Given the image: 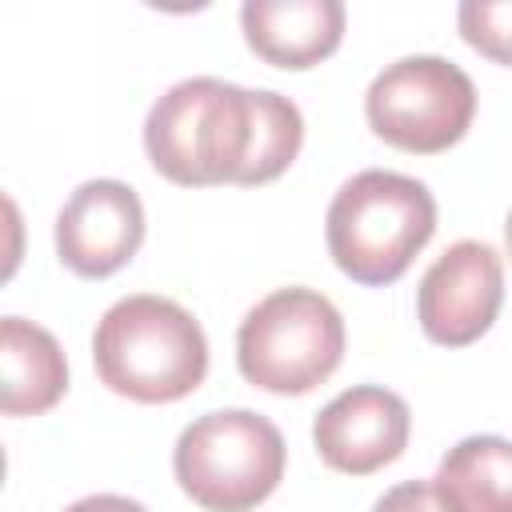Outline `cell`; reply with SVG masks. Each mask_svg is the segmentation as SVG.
Wrapping results in <instances>:
<instances>
[{
  "label": "cell",
  "instance_id": "obj_1",
  "mask_svg": "<svg viewBox=\"0 0 512 512\" xmlns=\"http://www.w3.org/2000/svg\"><path fill=\"white\" fill-rule=\"evenodd\" d=\"M96 376L136 404H172L200 388L208 340L200 320L168 296L136 292L116 300L92 336Z\"/></svg>",
  "mask_w": 512,
  "mask_h": 512
},
{
  "label": "cell",
  "instance_id": "obj_2",
  "mask_svg": "<svg viewBox=\"0 0 512 512\" xmlns=\"http://www.w3.org/2000/svg\"><path fill=\"white\" fill-rule=\"evenodd\" d=\"M436 232L432 192L404 172L364 168L328 204L324 236L336 268L356 284L384 288L408 272Z\"/></svg>",
  "mask_w": 512,
  "mask_h": 512
},
{
  "label": "cell",
  "instance_id": "obj_3",
  "mask_svg": "<svg viewBox=\"0 0 512 512\" xmlns=\"http://www.w3.org/2000/svg\"><path fill=\"white\" fill-rule=\"evenodd\" d=\"M252 144V88L192 76L172 84L144 120V148L160 176L184 188L236 184Z\"/></svg>",
  "mask_w": 512,
  "mask_h": 512
},
{
  "label": "cell",
  "instance_id": "obj_4",
  "mask_svg": "<svg viewBox=\"0 0 512 512\" xmlns=\"http://www.w3.org/2000/svg\"><path fill=\"white\" fill-rule=\"evenodd\" d=\"M344 356V320L316 288L268 292L236 332V364L248 384L276 396H304Z\"/></svg>",
  "mask_w": 512,
  "mask_h": 512
},
{
  "label": "cell",
  "instance_id": "obj_5",
  "mask_svg": "<svg viewBox=\"0 0 512 512\" xmlns=\"http://www.w3.org/2000/svg\"><path fill=\"white\" fill-rule=\"evenodd\" d=\"M172 472L200 508L248 512L284 480V436L248 408L204 412L180 432Z\"/></svg>",
  "mask_w": 512,
  "mask_h": 512
},
{
  "label": "cell",
  "instance_id": "obj_6",
  "mask_svg": "<svg viewBox=\"0 0 512 512\" xmlns=\"http://www.w3.org/2000/svg\"><path fill=\"white\" fill-rule=\"evenodd\" d=\"M364 116L380 140L404 152H444L476 116V88L468 72L444 56L392 60L364 92Z\"/></svg>",
  "mask_w": 512,
  "mask_h": 512
},
{
  "label": "cell",
  "instance_id": "obj_7",
  "mask_svg": "<svg viewBox=\"0 0 512 512\" xmlns=\"http://www.w3.org/2000/svg\"><path fill=\"white\" fill-rule=\"evenodd\" d=\"M504 304V260L484 240H456L416 288V316L428 340L464 348L480 340Z\"/></svg>",
  "mask_w": 512,
  "mask_h": 512
},
{
  "label": "cell",
  "instance_id": "obj_8",
  "mask_svg": "<svg viewBox=\"0 0 512 512\" xmlns=\"http://www.w3.org/2000/svg\"><path fill=\"white\" fill-rule=\"evenodd\" d=\"M144 240V204L124 180H84L56 216L60 260L88 280L124 268Z\"/></svg>",
  "mask_w": 512,
  "mask_h": 512
},
{
  "label": "cell",
  "instance_id": "obj_9",
  "mask_svg": "<svg viewBox=\"0 0 512 512\" xmlns=\"http://www.w3.org/2000/svg\"><path fill=\"white\" fill-rule=\"evenodd\" d=\"M408 428L412 412L396 392L380 384H356L320 408L312 444L328 468L344 476H368L408 448Z\"/></svg>",
  "mask_w": 512,
  "mask_h": 512
},
{
  "label": "cell",
  "instance_id": "obj_10",
  "mask_svg": "<svg viewBox=\"0 0 512 512\" xmlns=\"http://www.w3.org/2000/svg\"><path fill=\"white\" fill-rule=\"evenodd\" d=\"M240 28L248 48L276 68H312L344 36L340 0H244Z\"/></svg>",
  "mask_w": 512,
  "mask_h": 512
},
{
  "label": "cell",
  "instance_id": "obj_11",
  "mask_svg": "<svg viewBox=\"0 0 512 512\" xmlns=\"http://www.w3.org/2000/svg\"><path fill=\"white\" fill-rule=\"evenodd\" d=\"M68 388V364L56 336L24 316L0 320V408L4 416H40Z\"/></svg>",
  "mask_w": 512,
  "mask_h": 512
},
{
  "label": "cell",
  "instance_id": "obj_12",
  "mask_svg": "<svg viewBox=\"0 0 512 512\" xmlns=\"http://www.w3.org/2000/svg\"><path fill=\"white\" fill-rule=\"evenodd\" d=\"M432 484L448 512H512V440L464 436L444 452Z\"/></svg>",
  "mask_w": 512,
  "mask_h": 512
},
{
  "label": "cell",
  "instance_id": "obj_13",
  "mask_svg": "<svg viewBox=\"0 0 512 512\" xmlns=\"http://www.w3.org/2000/svg\"><path fill=\"white\" fill-rule=\"evenodd\" d=\"M304 144V116L300 108L272 92V88H252V144L248 160L236 176V184H268L276 180L300 152Z\"/></svg>",
  "mask_w": 512,
  "mask_h": 512
},
{
  "label": "cell",
  "instance_id": "obj_14",
  "mask_svg": "<svg viewBox=\"0 0 512 512\" xmlns=\"http://www.w3.org/2000/svg\"><path fill=\"white\" fill-rule=\"evenodd\" d=\"M460 36L496 64H512V0H464L456 8Z\"/></svg>",
  "mask_w": 512,
  "mask_h": 512
},
{
  "label": "cell",
  "instance_id": "obj_15",
  "mask_svg": "<svg viewBox=\"0 0 512 512\" xmlns=\"http://www.w3.org/2000/svg\"><path fill=\"white\" fill-rule=\"evenodd\" d=\"M372 512H448L444 500L436 496L432 480H404L396 488H388Z\"/></svg>",
  "mask_w": 512,
  "mask_h": 512
},
{
  "label": "cell",
  "instance_id": "obj_16",
  "mask_svg": "<svg viewBox=\"0 0 512 512\" xmlns=\"http://www.w3.org/2000/svg\"><path fill=\"white\" fill-rule=\"evenodd\" d=\"M64 512H148L140 500H128V496H116V492H96V496H84L76 504H68Z\"/></svg>",
  "mask_w": 512,
  "mask_h": 512
},
{
  "label": "cell",
  "instance_id": "obj_17",
  "mask_svg": "<svg viewBox=\"0 0 512 512\" xmlns=\"http://www.w3.org/2000/svg\"><path fill=\"white\" fill-rule=\"evenodd\" d=\"M504 236H508V256H512V212H508V224H504Z\"/></svg>",
  "mask_w": 512,
  "mask_h": 512
}]
</instances>
